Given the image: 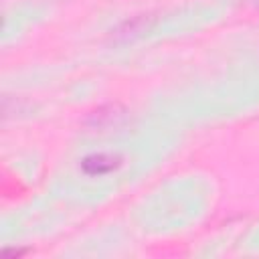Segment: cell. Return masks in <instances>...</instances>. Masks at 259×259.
Listing matches in <instances>:
<instances>
[{"label":"cell","instance_id":"7a4b0ae2","mask_svg":"<svg viewBox=\"0 0 259 259\" xmlns=\"http://www.w3.org/2000/svg\"><path fill=\"white\" fill-rule=\"evenodd\" d=\"M117 109H119L117 105H107V107H101V109L93 111V115H91L93 125H95V127H101L103 121H115V117L121 115V113H115Z\"/></svg>","mask_w":259,"mask_h":259},{"label":"cell","instance_id":"6da1fadb","mask_svg":"<svg viewBox=\"0 0 259 259\" xmlns=\"http://www.w3.org/2000/svg\"><path fill=\"white\" fill-rule=\"evenodd\" d=\"M121 166V158L115 154H91L81 162V168L85 174L89 176H99V174H107L115 168Z\"/></svg>","mask_w":259,"mask_h":259}]
</instances>
